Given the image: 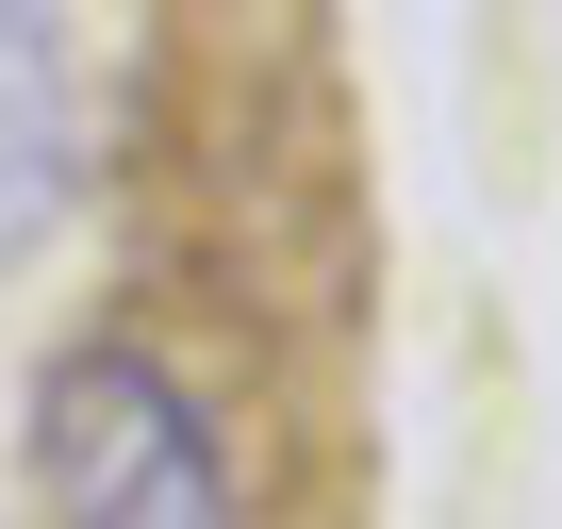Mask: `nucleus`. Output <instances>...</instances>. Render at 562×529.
Segmentation results:
<instances>
[{"instance_id": "2", "label": "nucleus", "mask_w": 562, "mask_h": 529, "mask_svg": "<svg viewBox=\"0 0 562 529\" xmlns=\"http://www.w3.org/2000/svg\"><path fill=\"white\" fill-rule=\"evenodd\" d=\"M83 199V83L50 18H0V264Z\"/></svg>"}, {"instance_id": "1", "label": "nucleus", "mask_w": 562, "mask_h": 529, "mask_svg": "<svg viewBox=\"0 0 562 529\" xmlns=\"http://www.w3.org/2000/svg\"><path fill=\"white\" fill-rule=\"evenodd\" d=\"M34 496H50V529H248L215 414L116 331L34 364Z\"/></svg>"}]
</instances>
